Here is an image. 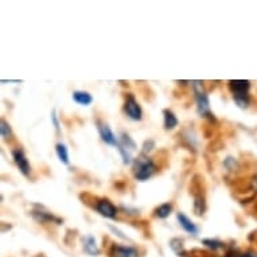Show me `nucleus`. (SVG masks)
I'll use <instances>...</instances> for the list:
<instances>
[{
    "label": "nucleus",
    "instance_id": "nucleus-1",
    "mask_svg": "<svg viewBox=\"0 0 257 257\" xmlns=\"http://www.w3.org/2000/svg\"><path fill=\"white\" fill-rule=\"evenodd\" d=\"M192 85L193 89H194V97H195L196 112H198V115L201 117H205V119L214 120V115L211 113L210 109L209 96H207V93L202 88V82L201 81H193Z\"/></svg>",
    "mask_w": 257,
    "mask_h": 257
},
{
    "label": "nucleus",
    "instance_id": "nucleus-2",
    "mask_svg": "<svg viewBox=\"0 0 257 257\" xmlns=\"http://www.w3.org/2000/svg\"><path fill=\"white\" fill-rule=\"evenodd\" d=\"M154 173L155 164L148 156L141 154L139 158H136L133 163V174L137 181H147L154 175Z\"/></svg>",
    "mask_w": 257,
    "mask_h": 257
},
{
    "label": "nucleus",
    "instance_id": "nucleus-3",
    "mask_svg": "<svg viewBox=\"0 0 257 257\" xmlns=\"http://www.w3.org/2000/svg\"><path fill=\"white\" fill-rule=\"evenodd\" d=\"M117 150L123 158V163L129 164L132 162V152L136 150V143L132 140L129 135L122 133V137L119 139V147Z\"/></svg>",
    "mask_w": 257,
    "mask_h": 257
},
{
    "label": "nucleus",
    "instance_id": "nucleus-4",
    "mask_svg": "<svg viewBox=\"0 0 257 257\" xmlns=\"http://www.w3.org/2000/svg\"><path fill=\"white\" fill-rule=\"evenodd\" d=\"M124 112L127 113V116L129 117L133 122H140L143 119V111L139 103L136 101V98L133 97V94H128L126 97V103H124Z\"/></svg>",
    "mask_w": 257,
    "mask_h": 257
},
{
    "label": "nucleus",
    "instance_id": "nucleus-5",
    "mask_svg": "<svg viewBox=\"0 0 257 257\" xmlns=\"http://www.w3.org/2000/svg\"><path fill=\"white\" fill-rule=\"evenodd\" d=\"M97 129L98 133H100V137L101 140L108 145H113V147H119V139L116 137V135L113 133V131L111 129V127L108 126L107 123L104 122H97Z\"/></svg>",
    "mask_w": 257,
    "mask_h": 257
},
{
    "label": "nucleus",
    "instance_id": "nucleus-6",
    "mask_svg": "<svg viewBox=\"0 0 257 257\" xmlns=\"http://www.w3.org/2000/svg\"><path fill=\"white\" fill-rule=\"evenodd\" d=\"M109 257H137L139 252L133 247H127L120 244H113L109 249Z\"/></svg>",
    "mask_w": 257,
    "mask_h": 257
},
{
    "label": "nucleus",
    "instance_id": "nucleus-7",
    "mask_svg": "<svg viewBox=\"0 0 257 257\" xmlns=\"http://www.w3.org/2000/svg\"><path fill=\"white\" fill-rule=\"evenodd\" d=\"M94 209L105 218H115L117 215L116 206L113 205L109 199H98L94 205Z\"/></svg>",
    "mask_w": 257,
    "mask_h": 257
},
{
    "label": "nucleus",
    "instance_id": "nucleus-8",
    "mask_svg": "<svg viewBox=\"0 0 257 257\" xmlns=\"http://www.w3.org/2000/svg\"><path fill=\"white\" fill-rule=\"evenodd\" d=\"M12 159H14L15 164L18 166V169L20 173L23 174L24 177H28L31 173V166L28 163V159L26 158V155L22 150H14L12 151Z\"/></svg>",
    "mask_w": 257,
    "mask_h": 257
},
{
    "label": "nucleus",
    "instance_id": "nucleus-9",
    "mask_svg": "<svg viewBox=\"0 0 257 257\" xmlns=\"http://www.w3.org/2000/svg\"><path fill=\"white\" fill-rule=\"evenodd\" d=\"M177 220L179 222V225L182 226V229L186 232V233L192 234V236H196V234L199 233V229H198V226H196L194 222H193L186 214H183V213H178L177 214Z\"/></svg>",
    "mask_w": 257,
    "mask_h": 257
},
{
    "label": "nucleus",
    "instance_id": "nucleus-10",
    "mask_svg": "<svg viewBox=\"0 0 257 257\" xmlns=\"http://www.w3.org/2000/svg\"><path fill=\"white\" fill-rule=\"evenodd\" d=\"M31 215H33V218L39 224H47V222H56V224L61 225L62 224V220L61 218H58L56 215H53L52 213H49V211H43V210H33L31 211Z\"/></svg>",
    "mask_w": 257,
    "mask_h": 257
},
{
    "label": "nucleus",
    "instance_id": "nucleus-11",
    "mask_svg": "<svg viewBox=\"0 0 257 257\" xmlns=\"http://www.w3.org/2000/svg\"><path fill=\"white\" fill-rule=\"evenodd\" d=\"M229 88L232 94L249 93L251 82H249L248 80H232L229 81Z\"/></svg>",
    "mask_w": 257,
    "mask_h": 257
},
{
    "label": "nucleus",
    "instance_id": "nucleus-12",
    "mask_svg": "<svg viewBox=\"0 0 257 257\" xmlns=\"http://www.w3.org/2000/svg\"><path fill=\"white\" fill-rule=\"evenodd\" d=\"M193 195H194V213L196 215H202L206 210L205 193H193Z\"/></svg>",
    "mask_w": 257,
    "mask_h": 257
},
{
    "label": "nucleus",
    "instance_id": "nucleus-13",
    "mask_svg": "<svg viewBox=\"0 0 257 257\" xmlns=\"http://www.w3.org/2000/svg\"><path fill=\"white\" fill-rule=\"evenodd\" d=\"M163 124H164V129L167 131H171L174 129L175 127L178 126V119L175 116V113L170 109H164L163 111Z\"/></svg>",
    "mask_w": 257,
    "mask_h": 257
},
{
    "label": "nucleus",
    "instance_id": "nucleus-14",
    "mask_svg": "<svg viewBox=\"0 0 257 257\" xmlns=\"http://www.w3.org/2000/svg\"><path fill=\"white\" fill-rule=\"evenodd\" d=\"M84 251L88 253V255H90V256H98V255H100V249H98L97 243H96L94 237H92V236L85 237Z\"/></svg>",
    "mask_w": 257,
    "mask_h": 257
},
{
    "label": "nucleus",
    "instance_id": "nucleus-15",
    "mask_svg": "<svg viewBox=\"0 0 257 257\" xmlns=\"http://www.w3.org/2000/svg\"><path fill=\"white\" fill-rule=\"evenodd\" d=\"M73 100H74L77 104L85 105V107L93 103L92 94L88 93V92H82V90H77V92H74V93H73Z\"/></svg>",
    "mask_w": 257,
    "mask_h": 257
},
{
    "label": "nucleus",
    "instance_id": "nucleus-16",
    "mask_svg": "<svg viewBox=\"0 0 257 257\" xmlns=\"http://www.w3.org/2000/svg\"><path fill=\"white\" fill-rule=\"evenodd\" d=\"M56 152L58 159L61 160V163L69 164V151H67V147L64 143H58L56 145Z\"/></svg>",
    "mask_w": 257,
    "mask_h": 257
},
{
    "label": "nucleus",
    "instance_id": "nucleus-17",
    "mask_svg": "<svg viewBox=\"0 0 257 257\" xmlns=\"http://www.w3.org/2000/svg\"><path fill=\"white\" fill-rule=\"evenodd\" d=\"M233 100L237 107L241 108V109H245V108L249 107L251 96H249V93H237L233 94Z\"/></svg>",
    "mask_w": 257,
    "mask_h": 257
},
{
    "label": "nucleus",
    "instance_id": "nucleus-18",
    "mask_svg": "<svg viewBox=\"0 0 257 257\" xmlns=\"http://www.w3.org/2000/svg\"><path fill=\"white\" fill-rule=\"evenodd\" d=\"M171 211H173V205L167 202V203H163V205H160L156 210H155V215L156 217H159V218H167L170 214H171Z\"/></svg>",
    "mask_w": 257,
    "mask_h": 257
},
{
    "label": "nucleus",
    "instance_id": "nucleus-19",
    "mask_svg": "<svg viewBox=\"0 0 257 257\" xmlns=\"http://www.w3.org/2000/svg\"><path fill=\"white\" fill-rule=\"evenodd\" d=\"M0 135H1V137L4 140H8V139H11V136H12L11 127H9V124L5 122L4 119H1V122H0Z\"/></svg>",
    "mask_w": 257,
    "mask_h": 257
},
{
    "label": "nucleus",
    "instance_id": "nucleus-20",
    "mask_svg": "<svg viewBox=\"0 0 257 257\" xmlns=\"http://www.w3.org/2000/svg\"><path fill=\"white\" fill-rule=\"evenodd\" d=\"M202 244L206 245L209 249H211V251H217V249L224 248V243L217 239H205L202 240Z\"/></svg>",
    "mask_w": 257,
    "mask_h": 257
},
{
    "label": "nucleus",
    "instance_id": "nucleus-21",
    "mask_svg": "<svg viewBox=\"0 0 257 257\" xmlns=\"http://www.w3.org/2000/svg\"><path fill=\"white\" fill-rule=\"evenodd\" d=\"M183 255H186V256H192V257H214L211 256L209 252H205V251H198V249H194V251H189V252H183ZM182 255V256H183ZM181 256V257H182Z\"/></svg>",
    "mask_w": 257,
    "mask_h": 257
},
{
    "label": "nucleus",
    "instance_id": "nucleus-22",
    "mask_svg": "<svg viewBox=\"0 0 257 257\" xmlns=\"http://www.w3.org/2000/svg\"><path fill=\"white\" fill-rule=\"evenodd\" d=\"M52 123L53 126H54V128H56L57 131L60 132V129H61V127H60V120H58V117H57V111L56 109H53L52 111Z\"/></svg>",
    "mask_w": 257,
    "mask_h": 257
},
{
    "label": "nucleus",
    "instance_id": "nucleus-23",
    "mask_svg": "<svg viewBox=\"0 0 257 257\" xmlns=\"http://www.w3.org/2000/svg\"><path fill=\"white\" fill-rule=\"evenodd\" d=\"M154 140H147L144 143V145H143V151H141V154L145 155L147 152H150L151 150H152V147H154Z\"/></svg>",
    "mask_w": 257,
    "mask_h": 257
},
{
    "label": "nucleus",
    "instance_id": "nucleus-24",
    "mask_svg": "<svg viewBox=\"0 0 257 257\" xmlns=\"http://www.w3.org/2000/svg\"><path fill=\"white\" fill-rule=\"evenodd\" d=\"M225 257H243V255L240 252H237V251H234V249H230V251L226 252Z\"/></svg>",
    "mask_w": 257,
    "mask_h": 257
}]
</instances>
